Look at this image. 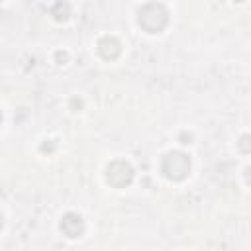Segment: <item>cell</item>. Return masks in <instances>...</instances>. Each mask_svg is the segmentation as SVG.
<instances>
[{"label": "cell", "mask_w": 251, "mask_h": 251, "mask_svg": "<svg viewBox=\"0 0 251 251\" xmlns=\"http://www.w3.org/2000/svg\"><path fill=\"white\" fill-rule=\"evenodd\" d=\"M188 171H190V159L184 153L173 151L163 159V173H165V176H169L173 180L184 178L188 175Z\"/></svg>", "instance_id": "1"}, {"label": "cell", "mask_w": 251, "mask_h": 251, "mask_svg": "<svg viewBox=\"0 0 251 251\" xmlns=\"http://www.w3.org/2000/svg\"><path fill=\"white\" fill-rule=\"evenodd\" d=\"M167 24V16H165V10L161 6H145L141 12H139V25H143L149 33H155L159 29H163V25Z\"/></svg>", "instance_id": "2"}, {"label": "cell", "mask_w": 251, "mask_h": 251, "mask_svg": "<svg viewBox=\"0 0 251 251\" xmlns=\"http://www.w3.org/2000/svg\"><path fill=\"white\" fill-rule=\"evenodd\" d=\"M131 176H133V171H131V167L126 161H114L108 167V182H112L114 186L129 184Z\"/></svg>", "instance_id": "3"}, {"label": "cell", "mask_w": 251, "mask_h": 251, "mask_svg": "<svg viewBox=\"0 0 251 251\" xmlns=\"http://www.w3.org/2000/svg\"><path fill=\"white\" fill-rule=\"evenodd\" d=\"M61 229L67 237H76L82 233V218L76 214H67L61 222Z\"/></svg>", "instance_id": "4"}, {"label": "cell", "mask_w": 251, "mask_h": 251, "mask_svg": "<svg viewBox=\"0 0 251 251\" xmlns=\"http://www.w3.org/2000/svg\"><path fill=\"white\" fill-rule=\"evenodd\" d=\"M245 176H247V182H251V167H247V175Z\"/></svg>", "instance_id": "5"}]
</instances>
